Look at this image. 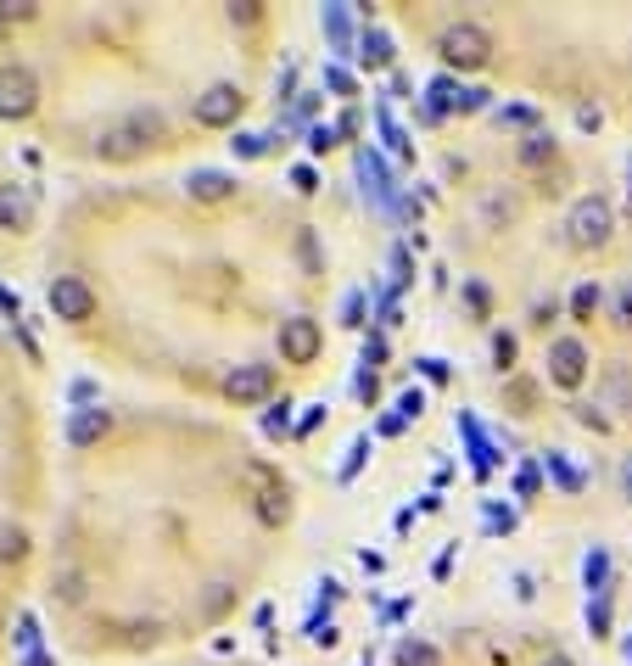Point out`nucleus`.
<instances>
[{"mask_svg":"<svg viewBox=\"0 0 632 666\" xmlns=\"http://www.w3.org/2000/svg\"><path fill=\"white\" fill-rule=\"evenodd\" d=\"M258 515L269 521V527H274V521H285V488H264V499H258Z\"/></svg>","mask_w":632,"mask_h":666,"instance_id":"15","label":"nucleus"},{"mask_svg":"<svg viewBox=\"0 0 632 666\" xmlns=\"http://www.w3.org/2000/svg\"><path fill=\"white\" fill-rule=\"evenodd\" d=\"M398 666H443V655H436V644H425V639H403Z\"/></svg>","mask_w":632,"mask_h":666,"instance_id":"13","label":"nucleus"},{"mask_svg":"<svg viewBox=\"0 0 632 666\" xmlns=\"http://www.w3.org/2000/svg\"><path fill=\"white\" fill-rule=\"evenodd\" d=\"M34 17V0H0V23H28Z\"/></svg>","mask_w":632,"mask_h":666,"instance_id":"19","label":"nucleus"},{"mask_svg":"<svg viewBox=\"0 0 632 666\" xmlns=\"http://www.w3.org/2000/svg\"><path fill=\"white\" fill-rule=\"evenodd\" d=\"M319 348H325L319 319H308V314L280 319V359H285V364H314V359H319Z\"/></svg>","mask_w":632,"mask_h":666,"instance_id":"5","label":"nucleus"},{"mask_svg":"<svg viewBox=\"0 0 632 666\" xmlns=\"http://www.w3.org/2000/svg\"><path fill=\"white\" fill-rule=\"evenodd\" d=\"M616 325H632V280H621L616 292Z\"/></svg>","mask_w":632,"mask_h":666,"instance_id":"20","label":"nucleus"},{"mask_svg":"<svg viewBox=\"0 0 632 666\" xmlns=\"http://www.w3.org/2000/svg\"><path fill=\"white\" fill-rule=\"evenodd\" d=\"M28 224H34V202L23 197V190L0 185V230H28Z\"/></svg>","mask_w":632,"mask_h":666,"instance_id":"10","label":"nucleus"},{"mask_svg":"<svg viewBox=\"0 0 632 666\" xmlns=\"http://www.w3.org/2000/svg\"><path fill=\"white\" fill-rule=\"evenodd\" d=\"M34 107H39V79H34V68L7 62V68H0V118L23 124V118H34Z\"/></svg>","mask_w":632,"mask_h":666,"instance_id":"4","label":"nucleus"},{"mask_svg":"<svg viewBox=\"0 0 632 666\" xmlns=\"http://www.w3.org/2000/svg\"><path fill=\"white\" fill-rule=\"evenodd\" d=\"M549 381H554V387H565V393H576L582 381H588V348H582L576 337H560L549 348Z\"/></svg>","mask_w":632,"mask_h":666,"instance_id":"7","label":"nucleus"},{"mask_svg":"<svg viewBox=\"0 0 632 666\" xmlns=\"http://www.w3.org/2000/svg\"><path fill=\"white\" fill-rule=\"evenodd\" d=\"M107 425H113V414H107V409H84V414L73 420V443H95V437H107Z\"/></svg>","mask_w":632,"mask_h":666,"instance_id":"12","label":"nucleus"},{"mask_svg":"<svg viewBox=\"0 0 632 666\" xmlns=\"http://www.w3.org/2000/svg\"><path fill=\"white\" fill-rule=\"evenodd\" d=\"M543 666H571V661H565V655H549V661H543Z\"/></svg>","mask_w":632,"mask_h":666,"instance_id":"23","label":"nucleus"},{"mask_svg":"<svg viewBox=\"0 0 632 666\" xmlns=\"http://www.w3.org/2000/svg\"><path fill=\"white\" fill-rule=\"evenodd\" d=\"M163 135V118H124V124H107L95 135V157H134L145 147H157Z\"/></svg>","mask_w":632,"mask_h":666,"instance_id":"3","label":"nucleus"},{"mask_svg":"<svg viewBox=\"0 0 632 666\" xmlns=\"http://www.w3.org/2000/svg\"><path fill=\"white\" fill-rule=\"evenodd\" d=\"M230 190H235V179H230V174H213V168L190 174V197H197V202H224Z\"/></svg>","mask_w":632,"mask_h":666,"instance_id":"11","label":"nucleus"},{"mask_svg":"<svg viewBox=\"0 0 632 666\" xmlns=\"http://www.w3.org/2000/svg\"><path fill=\"white\" fill-rule=\"evenodd\" d=\"M269 387H274V370L269 364H235L224 375V398L230 404H258V398H269Z\"/></svg>","mask_w":632,"mask_h":666,"instance_id":"9","label":"nucleus"},{"mask_svg":"<svg viewBox=\"0 0 632 666\" xmlns=\"http://www.w3.org/2000/svg\"><path fill=\"white\" fill-rule=\"evenodd\" d=\"M258 0H241V7H230V23H258Z\"/></svg>","mask_w":632,"mask_h":666,"instance_id":"21","label":"nucleus"},{"mask_svg":"<svg viewBox=\"0 0 632 666\" xmlns=\"http://www.w3.org/2000/svg\"><path fill=\"white\" fill-rule=\"evenodd\" d=\"M627 493H632V465H627Z\"/></svg>","mask_w":632,"mask_h":666,"instance_id":"24","label":"nucleus"},{"mask_svg":"<svg viewBox=\"0 0 632 666\" xmlns=\"http://www.w3.org/2000/svg\"><path fill=\"white\" fill-rule=\"evenodd\" d=\"M610 230H616V213H610L605 197H582V202L565 213V242L582 247V253L605 247V242H610Z\"/></svg>","mask_w":632,"mask_h":666,"instance_id":"2","label":"nucleus"},{"mask_svg":"<svg viewBox=\"0 0 632 666\" xmlns=\"http://www.w3.org/2000/svg\"><path fill=\"white\" fill-rule=\"evenodd\" d=\"M241 107H247V95H241V84H208L197 95V124L202 129H224L241 118Z\"/></svg>","mask_w":632,"mask_h":666,"instance_id":"6","label":"nucleus"},{"mask_svg":"<svg viewBox=\"0 0 632 666\" xmlns=\"http://www.w3.org/2000/svg\"><path fill=\"white\" fill-rule=\"evenodd\" d=\"M520 157H526V163H543V157H554V140H549V135H531L526 147H520Z\"/></svg>","mask_w":632,"mask_h":666,"instance_id":"18","label":"nucleus"},{"mask_svg":"<svg viewBox=\"0 0 632 666\" xmlns=\"http://www.w3.org/2000/svg\"><path fill=\"white\" fill-rule=\"evenodd\" d=\"M51 314L68 319V325H84L95 314V292L79 274H62V280H51Z\"/></svg>","mask_w":632,"mask_h":666,"instance_id":"8","label":"nucleus"},{"mask_svg":"<svg viewBox=\"0 0 632 666\" xmlns=\"http://www.w3.org/2000/svg\"><path fill=\"white\" fill-rule=\"evenodd\" d=\"M493 359L510 364V359H515V337H493Z\"/></svg>","mask_w":632,"mask_h":666,"instance_id":"22","label":"nucleus"},{"mask_svg":"<svg viewBox=\"0 0 632 666\" xmlns=\"http://www.w3.org/2000/svg\"><path fill=\"white\" fill-rule=\"evenodd\" d=\"M594 308H599V285H576V292H571V314L594 319Z\"/></svg>","mask_w":632,"mask_h":666,"instance_id":"16","label":"nucleus"},{"mask_svg":"<svg viewBox=\"0 0 632 666\" xmlns=\"http://www.w3.org/2000/svg\"><path fill=\"white\" fill-rule=\"evenodd\" d=\"M23 554H28V538L17 527H7V533H0V560H23Z\"/></svg>","mask_w":632,"mask_h":666,"instance_id":"17","label":"nucleus"},{"mask_svg":"<svg viewBox=\"0 0 632 666\" xmlns=\"http://www.w3.org/2000/svg\"><path fill=\"white\" fill-rule=\"evenodd\" d=\"M436 57H443L448 68H459V73H476V68L493 62V34L481 23H448L443 34H436Z\"/></svg>","mask_w":632,"mask_h":666,"instance_id":"1","label":"nucleus"},{"mask_svg":"<svg viewBox=\"0 0 632 666\" xmlns=\"http://www.w3.org/2000/svg\"><path fill=\"white\" fill-rule=\"evenodd\" d=\"M627 404H632V370L610 364V409H627Z\"/></svg>","mask_w":632,"mask_h":666,"instance_id":"14","label":"nucleus"}]
</instances>
